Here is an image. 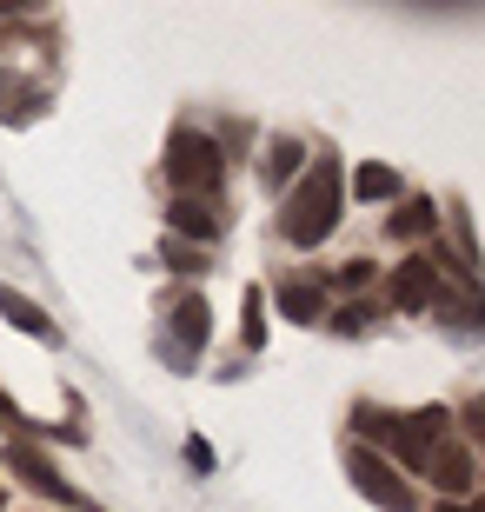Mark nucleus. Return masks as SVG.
Here are the masks:
<instances>
[{
  "mask_svg": "<svg viewBox=\"0 0 485 512\" xmlns=\"http://www.w3.org/2000/svg\"><path fill=\"white\" fill-rule=\"evenodd\" d=\"M339 200H346V187H339V153H319V160H306V173H299L293 200H286V213H280V233L293 247H319V240L339 227Z\"/></svg>",
  "mask_w": 485,
  "mask_h": 512,
  "instance_id": "obj_1",
  "label": "nucleus"
},
{
  "mask_svg": "<svg viewBox=\"0 0 485 512\" xmlns=\"http://www.w3.org/2000/svg\"><path fill=\"white\" fill-rule=\"evenodd\" d=\"M220 140H206V133H173L167 140V180H173V200H206V193H220Z\"/></svg>",
  "mask_w": 485,
  "mask_h": 512,
  "instance_id": "obj_2",
  "label": "nucleus"
},
{
  "mask_svg": "<svg viewBox=\"0 0 485 512\" xmlns=\"http://www.w3.org/2000/svg\"><path fill=\"white\" fill-rule=\"evenodd\" d=\"M346 473H353V486H359L366 499H373L379 512H419L412 486H406L399 473H392V466L373 453V446H353V453H346Z\"/></svg>",
  "mask_w": 485,
  "mask_h": 512,
  "instance_id": "obj_3",
  "label": "nucleus"
},
{
  "mask_svg": "<svg viewBox=\"0 0 485 512\" xmlns=\"http://www.w3.org/2000/svg\"><path fill=\"white\" fill-rule=\"evenodd\" d=\"M432 300H439V266H432V253H412V260L392 266V306L399 313H426Z\"/></svg>",
  "mask_w": 485,
  "mask_h": 512,
  "instance_id": "obj_4",
  "label": "nucleus"
},
{
  "mask_svg": "<svg viewBox=\"0 0 485 512\" xmlns=\"http://www.w3.org/2000/svg\"><path fill=\"white\" fill-rule=\"evenodd\" d=\"M426 473H432V486H439L446 499H459V506H466L472 486H479V473H472V453H466V446H452V439H439V446L426 453Z\"/></svg>",
  "mask_w": 485,
  "mask_h": 512,
  "instance_id": "obj_5",
  "label": "nucleus"
},
{
  "mask_svg": "<svg viewBox=\"0 0 485 512\" xmlns=\"http://www.w3.org/2000/svg\"><path fill=\"white\" fill-rule=\"evenodd\" d=\"M7 466H14V473L27 479V486H34L40 499H60V506L74 499V493H67V479L54 473V459L40 453V446H27V439H7Z\"/></svg>",
  "mask_w": 485,
  "mask_h": 512,
  "instance_id": "obj_6",
  "label": "nucleus"
},
{
  "mask_svg": "<svg viewBox=\"0 0 485 512\" xmlns=\"http://www.w3.org/2000/svg\"><path fill=\"white\" fill-rule=\"evenodd\" d=\"M167 326H173V353H180V366H187L193 353L206 346V333H213V313H206L200 293H180V300H173V313H167Z\"/></svg>",
  "mask_w": 485,
  "mask_h": 512,
  "instance_id": "obj_7",
  "label": "nucleus"
},
{
  "mask_svg": "<svg viewBox=\"0 0 485 512\" xmlns=\"http://www.w3.org/2000/svg\"><path fill=\"white\" fill-rule=\"evenodd\" d=\"M167 227L180 233V240H193V247H206V240H220V233H226V213L213 207V200H173Z\"/></svg>",
  "mask_w": 485,
  "mask_h": 512,
  "instance_id": "obj_8",
  "label": "nucleus"
},
{
  "mask_svg": "<svg viewBox=\"0 0 485 512\" xmlns=\"http://www.w3.org/2000/svg\"><path fill=\"white\" fill-rule=\"evenodd\" d=\"M299 173H306V147H299V140H273V147L260 153V180L266 187H293Z\"/></svg>",
  "mask_w": 485,
  "mask_h": 512,
  "instance_id": "obj_9",
  "label": "nucleus"
},
{
  "mask_svg": "<svg viewBox=\"0 0 485 512\" xmlns=\"http://www.w3.org/2000/svg\"><path fill=\"white\" fill-rule=\"evenodd\" d=\"M280 313L299 320V326H319L326 320V293H319L313 280H293V286H280Z\"/></svg>",
  "mask_w": 485,
  "mask_h": 512,
  "instance_id": "obj_10",
  "label": "nucleus"
},
{
  "mask_svg": "<svg viewBox=\"0 0 485 512\" xmlns=\"http://www.w3.org/2000/svg\"><path fill=\"white\" fill-rule=\"evenodd\" d=\"M0 320L20 326V333H34V340H54V320H47L27 293H7V286H0Z\"/></svg>",
  "mask_w": 485,
  "mask_h": 512,
  "instance_id": "obj_11",
  "label": "nucleus"
},
{
  "mask_svg": "<svg viewBox=\"0 0 485 512\" xmlns=\"http://www.w3.org/2000/svg\"><path fill=\"white\" fill-rule=\"evenodd\" d=\"M353 193H359V200H392V193H399V173L379 167V160H366V167L353 173Z\"/></svg>",
  "mask_w": 485,
  "mask_h": 512,
  "instance_id": "obj_12",
  "label": "nucleus"
},
{
  "mask_svg": "<svg viewBox=\"0 0 485 512\" xmlns=\"http://www.w3.org/2000/svg\"><path fill=\"white\" fill-rule=\"evenodd\" d=\"M439 227V207L432 200H406V207L392 213V233H406V240H419V233H432Z\"/></svg>",
  "mask_w": 485,
  "mask_h": 512,
  "instance_id": "obj_13",
  "label": "nucleus"
},
{
  "mask_svg": "<svg viewBox=\"0 0 485 512\" xmlns=\"http://www.w3.org/2000/svg\"><path fill=\"white\" fill-rule=\"evenodd\" d=\"M246 346H253V353L266 346V300H260V286L246 293Z\"/></svg>",
  "mask_w": 485,
  "mask_h": 512,
  "instance_id": "obj_14",
  "label": "nucleus"
},
{
  "mask_svg": "<svg viewBox=\"0 0 485 512\" xmlns=\"http://www.w3.org/2000/svg\"><path fill=\"white\" fill-rule=\"evenodd\" d=\"M7 100H27V107H40V87H20V80L0 67V114H7ZM27 107H20V114H27Z\"/></svg>",
  "mask_w": 485,
  "mask_h": 512,
  "instance_id": "obj_15",
  "label": "nucleus"
},
{
  "mask_svg": "<svg viewBox=\"0 0 485 512\" xmlns=\"http://www.w3.org/2000/svg\"><path fill=\"white\" fill-rule=\"evenodd\" d=\"M167 266H180V273H200V247H180V240H173V247H167Z\"/></svg>",
  "mask_w": 485,
  "mask_h": 512,
  "instance_id": "obj_16",
  "label": "nucleus"
},
{
  "mask_svg": "<svg viewBox=\"0 0 485 512\" xmlns=\"http://www.w3.org/2000/svg\"><path fill=\"white\" fill-rule=\"evenodd\" d=\"M187 466H193V473H206V466H213V453H206V439H187Z\"/></svg>",
  "mask_w": 485,
  "mask_h": 512,
  "instance_id": "obj_17",
  "label": "nucleus"
},
{
  "mask_svg": "<svg viewBox=\"0 0 485 512\" xmlns=\"http://www.w3.org/2000/svg\"><path fill=\"white\" fill-rule=\"evenodd\" d=\"M0 426H20V413H14V406H7V399H0Z\"/></svg>",
  "mask_w": 485,
  "mask_h": 512,
  "instance_id": "obj_18",
  "label": "nucleus"
},
{
  "mask_svg": "<svg viewBox=\"0 0 485 512\" xmlns=\"http://www.w3.org/2000/svg\"><path fill=\"white\" fill-rule=\"evenodd\" d=\"M439 512H479V506H459V499H452V506H439Z\"/></svg>",
  "mask_w": 485,
  "mask_h": 512,
  "instance_id": "obj_19",
  "label": "nucleus"
},
{
  "mask_svg": "<svg viewBox=\"0 0 485 512\" xmlns=\"http://www.w3.org/2000/svg\"><path fill=\"white\" fill-rule=\"evenodd\" d=\"M0 506H7V493H0Z\"/></svg>",
  "mask_w": 485,
  "mask_h": 512,
  "instance_id": "obj_20",
  "label": "nucleus"
}]
</instances>
